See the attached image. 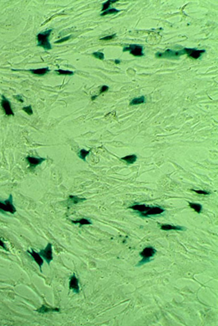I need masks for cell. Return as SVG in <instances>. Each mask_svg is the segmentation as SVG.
I'll list each match as a JSON object with an SVG mask.
<instances>
[{
  "label": "cell",
  "mask_w": 218,
  "mask_h": 326,
  "mask_svg": "<svg viewBox=\"0 0 218 326\" xmlns=\"http://www.w3.org/2000/svg\"><path fill=\"white\" fill-rule=\"evenodd\" d=\"M128 209H132L140 217L142 218H150L151 216H156L163 214L165 209L160 206H148L144 204H135L129 206Z\"/></svg>",
  "instance_id": "1"
},
{
  "label": "cell",
  "mask_w": 218,
  "mask_h": 326,
  "mask_svg": "<svg viewBox=\"0 0 218 326\" xmlns=\"http://www.w3.org/2000/svg\"><path fill=\"white\" fill-rule=\"evenodd\" d=\"M52 31L53 29H49L38 33L36 36V38H37V45L36 46L39 47H42L46 51L51 50L52 47L50 42V36Z\"/></svg>",
  "instance_id": "2"
},
{
  "label": "cell",
  "mask_w": 218,
  "mask_h": 326,
  "mask_svg": "<svg viewBox=\"0 0 218 326\" xmlns=\"http://www.w3.org/2000/svg\"><path fill=\"white\" fill-rule=\"evenodd\" d=\"M156 252H157V251L153 246L145 247L141 252L139 254V255L142 257V260L139 261L135 266L136 267H140V266H143L145 264L151 262L153 260V257L155 256Z\"/></svg>",
  "instance_id": "3"
},
{
  "label": "cell",
  "mask_w": 218,
  "mask_h": 326,
  "mask_svg": "<svg viewBox=\"0 0 218 326\" xmlns=\"http://www.w3.org/2000/svg\"><path fill=\"white\" fill-rule=\"evenodd\" d=\"M16 212L17 209L13 204V195L10 194L8 200L5 201L0 200V214L6 216L8 213L14 215Z\"/></svg>",
  "instance_id": "4"
},
{
  "label": "cell",
  "mask_w": 218,
  "mask_h": 326,
  "mask_svg": "<svg viewBox=\"0 0 218 326\" xmlns=\"http://www.w3.org/2000/svg\"><path fill=\"white\" fill-rule=\"evenodd\" d=\"M185 54V49H182L181 50L175 51L172 49H167L164 52H157L156 54V57L157 58H164V59H177L180 56Z\"/></svg>",
  "instance_id": "5"
},
{
  "label": "cell",
  "mask_w": 218,
  "mask_h": 326,
  "mask_svg": "<svg viewBox=\"0 0 218 326\" xmlns=\"http://www.w3.org/2000/svg\"><path fill=\"white\" fill-rule=\"evenodd\" d=\"M129 52L135 57H143V47L139 44H129L123 48V52Z\"/></svg>",
  "instance_id": "6"
},
{
  "label": "cell",
  "mask_w": 218,
  "mask_h": 326,
  "mask_svg": "<svg viewBox=\"0 0 218 326\" xmlns=\"http://www.w3.org/2000/svg\"><path fill=\"white\" fill-rule=\"evenodd\" d=\"M38 253L44 260L46 261L48 265H50V262L53 260V257H52V244L51 243H48L46 247L44 249L40 250Z\"/></svg>",
  "instance_id": "7"
},
{
  "label": "cell",
  "mask_w": 218,
  "mask_h": 326,
  "mask_svg": "<svg viewBox=\"0 0 218 326\" xmlns=\"http://www.w3.org/2000/svg\"><path fill=\"white\" fill-rule=\"evenodd\" d=\"M26 160L29 165V170H34V169L36 168V167L39 166V165H41V164L43 163L45 161H46L47 158L28 156L26 158Z\"/></svg>",
  "instance_id": "8"
},
{
  "label": "cell",
  "mask_w": 218,
  "mask_h": 326,
  "mask_svg": "<svg viewBox=\"0 0 218 326\" xmlns=\"http://www.w3.org/2000/svg\"><path fill=\"white\" fill-rule=\"evenodd\" d=\"M1 106L2 107L3 110H4L5 114L7 116H14V114L13 107H12V105L10 103V102L7 99L4 95H2V99H1Z\"/></svg>",
  "instance_id": "9"
},
{
  "label": "cell",
  "mask_w": 218,
  "mask_h": 326,
  "mask_svg": "<svg viewBox=\"0 0 218 326\" xmlns=\"http://www.w3.org/2000/svg\"><path fill=\"white\" fill-rule=\"evenodd\" d=\"M185 54H187L188 57L190 58H192L194 59H198L201 57L202 54L205 53L206 51L204 49H189V48H185Z\"/></svg>",
  "instance_id": "10"
},
{
  "label": "cell",
  "mask_w": 218,
  "mask_h": 326,
  "mask_svg": "<svg viewBox=\"0 0 218 326\" xmlns=\"http://www.w3.org/2000/svg\"><path fill=\"white\" fill-rule=\"evenodd\" d=\"M69 289L72 290L73 293L79 294L80 292L79 285V279L76 276L75 274H73L69 278Z\"/></svg>",
  "instance_id": "11"
},
{
  "label": "cell",
  "mask_w": 218,
  "mask_h": 326,
  "mask_svg": "<svg viewBox=\"0 0 218 326\" xmlns=\"http://www.w3.org/2000/svg\"><path fill=\"white\" fill-rule=\"evenodd\" d=\"M27 253L31 255V258L33 259V260H34L35 262H36V264L39 265V268H40V270H41V272H42V267L44 264V260L42 259V257L39 254L38 252H36L34 250H32L31 251H28Z\"/></svg>",
  "instance_id": "12"
},
{
  "label": "cell",
  "mask_w": 218,
  "mask_h": 326,
  "mask_svg": "<svg viewBox=\"0 0 218 326\" xmlns=\"http://www.w3.org/2000/svg\"><path fill=\"white\" fill-rule=\"evenodd\" d=\"M59 308L56 307H49L45 304H43L40 306L39 308H38V309L36 310L38 313L39 314H46V313H50V312H60Z\"/></svg>",
  "instance_id": "13"
},
{
  "label": "cell",
  "mask_w": 218,
  "mask_h": 326,
  "mask_svg": "<svg viewBox=\"0 0 218 326\" xmlns=\"http://www.w3.org/2000/svg\"><path fill=\"white\" fill-rule=\"evenodd\" d=\"M160 229L163 230H177V231H185L186 228L183 226H180V225H173L170 224H163L160 225Z\"/></svg>",
  "instance_id": "14"
},
{
  "label": "cell",
  "mask_w": 218,
  "mask_h": 326,
  "mask_svg": "<svg viewBox=\"0 0 218 326\" xmlns=\"http://www.w3.org/2000/svg\"><path fill=\"white\" fill-rule=\"evenodd\" d=\"M86 200H87V199L86 198H80V197H76V196L70 195L69 197H68V200L67 201V202H66V204H67V205L69 207V206L75 205V204L82 203V202Z\"/></svg>",
  "instance_id": "15"
},
{
  "label": "cell",
  "mask_w": 218,
  "mask_h": 326,
  "mask_svg": "<svg viewBox=\"0 0 218 326\" xmlns=\"http://www.w3.org/2000/svg\"><path fill=\"white\" fill-rule=\"evenodd\" d=\"M29 71L31 73H32L33 75H36L39 76H43V75H46L47 73H48L50 71V69L48 68H39V69H31L29 70Z\"/></svg>",
  "instance_id": "16"
},
{
  "label": "cell",
  "mask_w": 218,
  "mask_h": 326,
  "mask_svg": "<svg viewBox=\"0 0 218 326\" xmlns=\"http://www.w3.org/2000/svg\"><path fill=\"white\" fill-rule=\"evenodd\" d=\"M137 159H138V157L136 154H131L121 158V160L124 161L128 165H131V164L135 163L137 161Z\"/></svg>",
  "instance_id": "17"
},
{
  "label": "cell",
  "mask_w": 218,
  "mask_h": 326,
  "mask_svg": "<svg viewBox=\"0 0 218 326\" xmlns=\"http://www.w3.org/2000/svg\"><path fill=\"white\" fill-rule=\"evenodd\" d=\"M71 221L74 224H79L80 226L82 225H92V223L91 222V220L89 219H86V218H82V219L76 220H72Z\"/></svg>",
  "instance_id": "18"
},
{
  "label": "cell",
  "mask_w": 218,
  "mask_h": 326,
  "mask_svg": "<svg viewBox=\"0 0 218 326\" xmlns=\"http://www.w3.org/2000/svg\"><path fill=\"white\" fill-rule=\"evenodd\" d=\"M145 102V97L144 96H139V97L134 98L131 100L130 102L129 105L130 106H133V105H141Z\"/></svg>",
  "instance_id": "19"
},
{
  "label": "cell",
  "mask_w": 218,
  "mask_h": 326,
  "mask_svg": "<svg viewBox=\"0 0 218 326\" xmlns=\"http://www.w3.org/2000/svg\"><path fill=\"white\" fill-rule=\"evenodd\" d=\"M91 150H92V149H89V150H86V149H81L78 153L79 157L81 160H83L84 162H86V157H87L89 154Z\"/></svg>",
  "instance_id": "20"
},
{
  "label": "cell",
  "mask_w": 218,
  "mask_h": 326,
  "mask_svg": "<svg viewBox=\"0 0 218 326\" xmlns=\"http://www.w3.org/2000/svg\"><path fill=\"white\" fill-rule=\"evenodd\" d=\"M189 207L191 208H192L193 209H194L195 212L198 213V214H200L202 211V205L201 204L192 203V202H190Z\"/></svg>",
  "instance_id": "21"
},
{
  "label": "cell",
  "mask_w": 218,
  "mask_h": 326,
  "mask_svg": "<svg viewBox=\"0 0 218 326\" xmlns=\"http://www.w3.org/2000/svg\"><path fill=\"white\" fill-rule=\"evenodd\" d=\"M119 12H120V10H117V9H116V8L108 9L107 10H105V11L102 12V13L101 14V16H105V15H116V14L119 13Z\"/></svg>",
  "instance_id": "22"
},
{
  "label": "cell",
  "mask_w": 218,
  "mask_h": 326,
  "mask_svg": "<svg viewBox=\"0 0 218 326\" xmlns=\"http://www.w3.org/2000/svg\"><path fill=\"white\" fill-rule=\"evenodd\" d=\"M55 72L57 73L58 75H70V76H71V75H74V72L71 71V70H61V69H58V70H56Z\"/></svg>",
  "instance_id": "23"
},
{
  "label": "cell",
  "mask_w": 218,
  "mask_h": 326,
  "mask_svg": "<svg viewBox=\"0 0 218 326\" xmlns=\"http://www.w3.org/2000/svg\"><path fill=\"white\" fill-rule=\"evenodd\" d=\"M117 2V0H108L106 2L103 3V8H102V12H104L105 10H107L109 8V7L111 6L114 3H116Z\"/></svg>",
  "instance_id": "24"
},
{
  "label": "cell",
  "mask_w": 218,
  "mask_h": 326,
  "mask_svg": "<svg viewBox=\"0 0 218 326\" xmlns=\"http://www.w3.org/2000/svg\"><path fill=\"white\" fill-rule=\"evenodd\" d=\"M22 110H23L25 112H26V113L29 114V115H32V114H34V112H33V110H32V106H31V105H29V106L23 107Z\"/></svg>",
  "instance_id": "25"
},
{
  "label": "cell",
  "mask_w": 218,
  "mask_h": 326,
  "mask_svg": "<svg viewBox=\"0 0 218 326\" xmlns=\"http://www.w3.org/2000/svg\"><path fill=\"white\" fill-rule=\"evenodd\" d=\"M92 55L94 56V57H95L96 59H101V60H103V59H104V58H105L104 54H103V52H94V53L92 54Z\"/></svg>",
  "instance_id": "26"
},
{
  "label": "cell",
  "mask_w": 218,
  "mask_h": 326,
  "mask_svg": "<svg viewBox=\"0 0 218 326\" xmlns=\"http://www.w3.org/2000/svg\"><path fill=\"white\" fill-rule=\"evenodd\" d=\"M191 191L196 192V193H198V194H201V195H210L211 193V192H210V191H203V190H194V189H192Z\"/></svg>",
  "instance_id": "27"
},
{
  "label": "cell",
  "mask_w": 218,
  "mask_h": 326,
  "mask_svg": "<svg viewBox=\"0 0 218 326\" xmlns=\"http://www.w3.org/2000/svg\"><path fill=\"white\" fill-rule=\"evenodd\" d=\"M116 36H117V34H116V33H114V34L111 35V36H107L103 37V38H101V41H109V40H111V39H113L114 38H115Z\"/></svg>",
  "instance_id": "28"
},
{
  "label": "cell",
  "mask_w": 218,
  "mask_h": 326,
  "mask_svg": "<svg viewBox=\"0 0 218 326\" xmlns=\"http://www.w3.org/2000/svg\"><path fill=\"white\" fill-rule=\"evenodd\" d=\"M71 36H68L64 37V38H61V39H59V40H58V41H54V44H61V43H63V42H64V41H67L68 40H69L70 38H71Z\"/></svg>",
  "instance_id": "29"
},
{
  "label": "cell",
  "mask_w": 218,
  "mask_h": 326,
  "mask_svg": "<svg viewBox=\"0 0 218 326\" xmlns=\"http://www.w3.org/2000/svg\"><path fill=\"white\" fill-rule=\"evenodd\" d=\"M14 98H15L16 100H17L18 102H20V103H23L24 100H23V99L22 96H21V95H20V94L15 95V96H14Z\"/></svg>",
  "instance_id": "30"
},
{
  "label": "cell",
  "mask_w": 218,
  "mask_h": 326,
  "mask_svg": "<svg viewBox=\"0 0 218 326\" xmlns=\"http://www.w3.org/2000/svg\"><path fill=\"white\" fill-rule=\"evenodd\" d=\"M108 89H109V87L108 86H103L101 88V91H100L99 94H101L102 93H103V92H106V91H108Z\"/></svg>",
  "instance_id": "31"
},
{
  "label": "cell",
  "mask_w": 218,
  "mask_h": 326,
  "mask_svg": "<svg viewBox=\"0 0 218 326\" xmlns=\"http://www.w3.org/2000/svg\"><path fill=\"white\" fill-rule=\"evenodd\" d=\"M0 247L3 248V249H4L5 250H6V251H8V248H7L6 245H5V243L3 242V241H2L1 239H0Z\"/></svg>",
  "instance_id": "32"
},
{
  "label": "cell",
  "mask_w": 218,
  "mask_h": 326,
  "mask_svg": "<svg viewBox=\"0 0 218 326\" xmlns=\"http://www.w3.org/2000/svg\"><path fill=\"white\" fill-rule=\"evenodd\" d=\"M114 62H115L116 64H117V65H119V64H120L121 60H119V59H116V60L114 61Z\"/></svg>",
  "instance_id": "33"
},
{
  "label": "cell",
  "mask_w": 218,
  "mask_h": 326,
  "mask_svg": "<svg viewBox=\"0 0 218 326\" xmlns=\"http://www.w3.org/2000/svg\"><path fill=\"white\" fill-rule=\"evenodd\" d=\"M98 95H96V96H92V100H95V98H97V97H98Z\"/></svg>",
  "instance_id": "34"
}]
</instances>
